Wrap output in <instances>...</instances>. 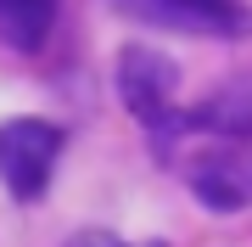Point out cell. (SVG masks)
I'll use <instances>...</instances> for the list:
<instances>
[{
	"mask_svg": "<svg viewBox=\"0 0 252 247\" xmlns=\"http://www.w3.org/2000/svg\"><path fill=\"white\" fill-rule=\"evenodd\" d=\"M56 152H62V129L56 124H45V118L0 124V180H6V191L34 202L56 169Z\"/></svg>",
	"mask_w": 252,
	"mask_h": 247,
	"instance_id": "1",
	"label": "cell"
},
{
	"mask_svg": "<svg viewBox=\"0 0 252 247\" xmlns=\"http://www.w3.org/2000/svg\"><path fill=\"white\" fill-rule=\"evenodd\" d=\"M174 62H162L157 51L146 45H129L124 56H118V96H124V107L135 112L140 124L152 129H174L180 118H174Z\"/></svg>",
	"mask_w": 252,
	"mask_h": 247,
	"instance_id": "2",
	"label": "cell"
},
{
	"mask_svg": "<svg viewBox=\"0 0 252 247\" xmlns=\"http://www.w3.org/2000/svg\"><path fill=\"white\" fill-rule=\"evenodd\" d=\"M118 6L146 17V23L185 28V34H224V39H235L247 28V6L241 0H118Z\"/></svg>",
	"mask_w": 252,
	"mask_h": 247,
	"instance_id": "3",
	"label": "cell"
},
{
	"mask_svg": "<svg viewBox=\"0 0 252 247\" xmlns=\"http://www.w3.org/2000/svg\"><path fill=\"white\" fill-rule=\"evenodd\" d=\"M190 185H196V197L202 202H213V208H224L235 213L247 202V163H241V152L224 146V152H207L196 169H190Z\"/></svg>",
	"mask_w": 252,
	"mask_h": 247,
	"instance_id": "4",
	"label": "cell"
},
{
	"mask_svg": "<svg viewBox=\"0 0 252 247\" xmlns=\"http://www.w3.org/2000/svg\"><path fill=\"white\" fill-rule=\"evenodd\" d=\"M62 0H0V45L11 51H39L56 28Z\"/></svg>",
	"mask_w": 252,
	"mask_h": 247,
	"instance_id": "5",
	"label": "cell"
},
{
	"mask_svg": "<svg viewBox=\"0 0 252 247\" xmlns=\"http://www.w3.org/2000/svg\"><path fill=\"white\" fill-rule=\"evenodd\" d=\"M247 84H230L224 96H213L207 107L196 112V124L202 129H213V135H224V141H241L247 129H252V107H247Z\"/></svg>",
	"mask_w": 252,
	"mask_h": 247,
	"instance_id": "6",
	"label": "cell"
}]
</instances>
